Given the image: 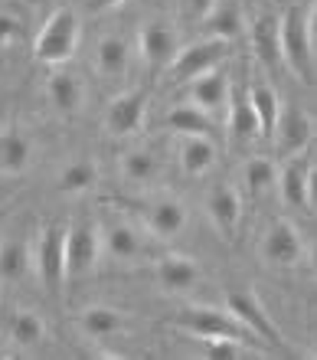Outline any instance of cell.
Segmentation results:
<instances>
[{
	"mask_svg": "<svg viewBox=\"0 0 317 360\" xmlns=\"http://www.w3.org/2000/svg\"><path fill=\"white\" fill-rule=\"evenodd\" d=\"M112 203L124 207V213H131L154 239H174L187 226V207L170 193H141V197L112 200Z\"/></svg>",
	"mask_w": 317,
	"mask_h": 360,
	"instance_id": "6da1fadb",
	"label": "cell"
},
{
	"mask_svg": "<svg viewBox=\"0 0 317 360\" xmlns=\"http://www.w3.org/2000/svg\"><path fill=\"white\" fill-rule=\"evenodd\" d=\"M174 324L196 334L200 341H206V338H233V341H242V344L255 341V334L229 308H213V304H187L174 318Z\"/></svg>",
	"mask_w": 317,
	"mask_h": 360,
	"instance_id": "7a4b0ae2",
	"label": "cell"
},
{
	"mask_svg": "<svg viewBox=\"0 0 317 360\" xmlns=\"http://www.w3.org/2000/svg\"><path fill=\"white\" fill-rule=\"evenodd\" d=\"M281 63L301 79L311 82L314 76V53H311V30H308V13L304 7H288V13L281 17Z\"/></svg>",
	"mask_w": 317,
	"mask_h": 360,
	"instance_id": "3957f363",
	"label": "cell"
},
{
	"mask_svg": "<svg viewBox=\"0 0 317 360\" xmlns=\"http://www.w3.org/2000/svg\"><path fill=\"white\" fill-rule=\"evenodd\" d=\"M75 46H79V17H75L72 7H59L46 20V27L39 30L33 53L46 66H63V63L72 59Z\"/></svg>",
	"mask_w": 317,
	"mask_h": 360,
	"instance_id": "277c9868",
	"label": "cell"
},
{
	"mask_svg": "<svg viewBox=\"0 0 317 360\" xmlns=\"http://www.w3.org/2000/svg\"><path fill=\"white\" fill-rule=\"evenodd\" d=\"M150 239L154 236H148V229L138 219L131 223L128 217H112L108 223H102V246L118 262H148Z\"/></svg>",
	"mask_w": 317,
	"mask_h": 360,
	"instance_id": "5b68a950",
	"label": "cell"
},
{
	"mask_svg": "<svg viewBox=\"0 0 317 360\" xmlns=\"http://www.w3.org/2000/svg\"><path fill=\"white\" fill-rule=\"evenodd\" d=\"M102 252V226L95 219H75L69 233H65V275L69 278H82L95 269Z\"/></svg>",
	"mask_w": 317,
	"mask_h": 360,
	"instance_id": "8992f818",
	"label": "cell"
},
{
	"mask_svg": "<svg viewBox=\"0 0 317 360\" xmlns=\"http://www.w3.org/2000/svg\"><path fill=\"white\" fill-rule=\"evenodd\" d=\"M226 56H229V39H219V37L196 39V43H190L187 49L177 53V59L167 69V76H170V82H193L203 72L219 66Z\"/></svg>",
	"mask_w": 317,
	"mask_h": 360,
	"instance_id": "52a82bcc",
	"label": "cell"
},
{
	"mask_svg": "<svg viewBox=\"0 0 317 360\" xmlns=\"http://www.w3.org/2000/svg\"><path fill=\"white\" fill-rule=\"evenodd\" d=\"M65 233H69L65 223H49V226H43V233H39V239H37V256H33L39 278L46 285V292H53V295H56L59 288H63V282L69 278V275H65Z\"/></svg>",
	"mask_w": 317,
	"mask_h": 360,
	"instance_id": "ba28073f",
	"label": "cell"
},
{
	"mask_svg": "<svg viewBox=\"0 0 317 360\" xmlns=\"http://www.w3.org/2000/svg\"><path fill=\"white\" fill-rule=\"evenodd\" d=\"M144 115H148V92L128 89V92L115 95L105 108V131L112 138H134L144 128Z\"/></svg>",
	"mask_w": 317,
	"mask_h": 360,
	"instance_id": "9c48e42d",
	"label": "cell"
},
{
	"mask_svg": "<svg viewBox=\"0 0 317 360\" xmlns=\"http://www.w3.org/2000/svg\"><path fill=\"white\" fill-rule=\"evenodd\" d=\"M226 308H229V311H233L261 344H269V347H275V351H285V338H281V331L269 318L265 304H261L252 292H233L229 298H226Z\"/></svg>",
	"mask_w": 317,
	"mask_h": 360,
	"instance_id": "30bf717a",
	"label": "cell"
},
{
	"mask_svg": "<svg viewBox=\"0 0 317 360\" xmlns=\"http://www.w3.org/2000/svg\"><path fill=\"white\" fill-rule=\"evenodd\" d=\"M304 256V243H301V233L291 226L288 219H275L265 236H261V259L275 269H295Z\"/></svg>",
	"mask_w": 317,
	"mask_h": 360,
	"instance_id": "8fae6325",
	"label": "cell"
},
{
	"mask_svg": "<svg viewBox=\"0 0 317 360\" xmlns=\"http://www.w3.org/2000/svg\"><path fill=\"white\" fill-rule=\"evenodd\" d=\"M138 49H141V59L148 63L150 72L170 69V63H174L180 53L177 30L170 27L167 20H150V23H144V30H141Z\"/></svg>",
	"mask_w": 317,
	"mask_h": 360,
	"instance_id": "7c38bea8",
	"label": "cell"
},
{
	"mask_svg": "<svg viewBox=\"0 0 317 360\" xmlns=\"http://www.w3.org/2000/svg\"><path fill=\"white\" fill-rule=\"evenodd\" d=\"M308 174H311L308 151L291 154V158H285V164H281L275 187H278L281 200H285L291 210H304V207H308Z\"/></svg>",
	"mask_w": 317,
	"mask_h": 360,
	"instance_id": "4fadbf2b",
	"label": "cell"
},
{
	"mask_svg": "<svg viewBox=\"0 0 317 360\" xmlns=\"http://www.w3.org/2000/svg\"><path fill=\"white\" fill-rule=\"evenodd\" d=\"M311 118L301 108H285V112L278 115V124H275V151H278V158H291V154H301L308 151L311 144Z\"/></svg>",
	"mask_w": 317,
	"mask_h": 360,
	"instance_id": "5bb4252c",
	"label": "cell"
},
{
	"mask_svg": "<svg viewBox=\"0 0 317 360\" xmlns=\"http://www.w3.org/2000/svg\"><path fill=\"white\" fill-rule=\"evenodd\" d=\"M206 213H209L213 226L219 229L226 239H233L239 223H242V197H239V190L229 187V184L213 187V193L206 197Z\"/></svg>",
	"mask_w": 317,
	"mask_h": 360,
	"instance_id": "9a60e30c",
	"label": "cell"
},
{
	"mask_svg": "<svg viewBox=\"0 0 317 360\" xmlns=\"http://www.w3.org/2000/svg\"><path fill=\"white\" fill-rule=\"evenodd\" d=\"M190 95H193V102L200 105L203 112H209L216 118V112L229 108L233 86H229V76L216 66V69H209V72H203L200 79H193V82H190Z\"/></svg>",
	"mask_w": 317,
	"mask_h": 360,
	"instance_id": "2e32d148",
	"label": "cell"
},
{
	"mask_svg": "<svg viewBox=\"0 0 317 360\" xmlns=\"http://www.w3.org/2000/svg\"><path fill=\"white\" fill-rule=\"evenodd\" d=\"M200 278V266L190 256H160L157 259V285L170 295L190 292Z\"/></svg>",
	"mask_w": 317,
	"mask_h": 360,
	"instance_id": "e0dca14e",
	"label": "cell"
},
{
	"mask_svg": "<svg viewBox=\"0 0 317 360\" xmlns=\"http://www.w3.org/2000/svg\"><path fill=\"white\" fill-rule=\"evenodd\" d=\"M249 37H252V49H255V56H259L261 66L278 69L281 66V27H278V20L269 17V13L255 17Z\"/></svg>",
	"mask_w": 317,
	"mask_h": 360,
	"instance_id": "ac0fdd59",
	"label": "cell"
},
{
	"mask_svg": "<svg viewBox=\"0 0 317 360\" xmlns=\"http://www.w3.org/2000/svg\"><path fill=\"white\" fill-rule=\"evenodd\" d=\"M177 158H180V167H183L187 177H203V174L216 164V158H219V148L213 144V138H203V134H183Z\"/></svg>",
	"mask_w": 317,
	"mask_h": 360,
	"instance_id": "d6986e66",
	"label": "cell"
},
{
	"mask_svg": "<svg viewBox=\"0 0 317 360\" xmlns=\"http://www.w3.org/2000/svg\"><path fill=\"white\" fill-rule=\"evenodd\" d=\"M46 95H49V105L63 115H72L79 112V105L85 98V89L79 82V76L65 72V69H53L46 79Z\"/></svg>",
	"mask_w": 317,
	"mask_h": 360,
	"instance_id": "ffe728a7",
	"label": "cell"
},
{
	"mask_svg": "<svg viewBox=\"0 0 317 360\" xmlns=\"http://www.w3.org/2000/svg\"><path fill=\"white\" fill-rule=\"evenodd\" d=\"M33 161V141L23 131H0V174H20Z\"/></svg>",
	"mask_w": 317,
	"mask_h": 360,
	"instance_id": "44dd1931",
	"label": "cell"
},
{
	"mask_svg": "<svg viewBox=\"0 0 317 360\" xmlns=\"http://www.w3.org/2000/svg\"><path fill=\"white\" fill-rule=\"evenodd\" d=\"M79 328H82L85 338L92 341H105V338H115V334L124 328V314L108 308V304H92L79 314Z\"/></svg>",
	"mask_w": 317,
	"mask_h": 360,
	"instance_id": "7402d4cb",
	"label": "cell"
},
{
	"mask_svg": "<svg viewBox=\"0 0 317 360\" xmlns=\"http://www.w3.org/2000/svg\"><path fill=\"white\" fill-rule=\"evenodd\" d=\"M95 66L105 79H118L131 66V46L122 37H102L95 46Z\"/></svg>",
	"mask_w": 317,
	"mask_h": 360,
	"instance_id": "603a6c76",
	"label": "cell"
},
{
	"mask_svg": "<svg viewBox=\"0 0 317 360\" xmlns=\"http://www.w3.org/2000/svg\"><path fill=\"white\" fill-rule=\"evenodd\" d=\"M167 128L174 134H203V138H209V134L216 131V118L209 112H203L200 105H177V108H170L167 112Z\"/></svg>",
	"mask_w": 317,
	"mask_h": 360,
	"instance_id": "cb8c5ba5",
	"label": "cell"
},
{
	"mask_svg": "<svg viewBox=\"0 0 317 360\" xmlns=\"http://www.w3.org/2000/svg\"><path fill=\"white\" fill-rule=\"evenodd\" d=\"M229 131H233L235 141H255L261 138V124L259 115H255L252 102H249V92H233L229 98Z\"/></svg>",
	"mask_w": 317,
	"mask_h": 360,
	"instance_id": "d4e9b609",
	"label": "cell"
},
{
	"mask_svg": "<svg viewBox=\"0 0 317 360\" xmlns=\"http://www.w3.org/2000/svg\"><path fill=\"white\" fill-rule=\"evenodd\" d=\"M118 171L128 184H154L160 177V158L148 148H134V151H124L122 161H118Z\"/></svg>",
	"mask_w": 317,
	"mask_h": 360,
	"instance_id": "484cf974",
	"label": "cell"
},
{
	"mask_svg": "<svg viewBox=\"0 0 317 360\" xmlns=\"http://www.w3.org/2000/svg\"><path fill=\"white\" fill-rule=\"evenodd\" d=\"M249 102H252L255 115H259V124H261V138H271L275 134V124H278V115H281V105H278V95L269 82H252L249 89Z\"/></svg>",
	"mask_w": 317,
	"mask_h": 360,
	"instance_id": "4316f807",
	"label": "cell"
},
{
	"mask_svg": "<svg viewBox=\"0 0 317 360\" xmlns=\"http://www.w3.org/2000/svg\"><path fill=\"white\" fill-rule=\"evenodd\" d=\"M95 184H98V167H95V161H89V158L65 164L56 177L59 193H85V190L95 187Z\"/></svg>",
	"mask_w": 317,
	"mask_h": 360,
	"instance_id": "83f0119b",
	"label": "cell"
},
{
	"mask_svg": "<svg viewBox=\"0 0 317 360\" xmlns=\"http://www.w3.org/2000/svg\"><path fill=\"white\" fill-rule=\"evenodd\" d=\"M30 269V246L23 239H7L0 243V278L4 282H17Z\"/></svg>",
	"mask_w": 317,
	"mask_h": 360,
	"instance_id": "f1b7e54d",
	"label": "cell"
},
{
	"mask_svg": "<svg viewBox=\"0 0 317 360\" xmlns=\"http://www.w3.org/2000/svg\"><path fill=\"white\" fill-rule=\"evenodd\" d=\"M203 23H206V30H209V37L233 39L235 33L242 30V13H239V7H235L233 0H219Z\"/></svg>",
	"mask_w": 317,
	"mask_h": 360,
	"instance_id": "f546056e",
	"label": "cell"
},
{
	"mask_svg": "<svg viewBox=\"0 0 317 360\" xmlns=\"http://www.w3.org/2000/svg\"><path fill=\"white\" fill-rule=\"evenodd\" d=\"M46 338V328H43V318L37 311H27L20 308L13 318H10V341L20 344V347H33Z\"/></svg>",
	"mask_w": 317,
	"mask_h": 360,
	"instance_id": "4dcf8cb0",
	"label": "cell"
},
{
	"mask_svg": "<svg viewBox=\"0 0 317 360\" xmlns=\"http://www.w3.org/2000/svg\"><path fill=\"white\" fill-rule=\"evenodd\" d=\"M245 187H249V193L252 197H259V193H265L269 187H275V180H278V171H275V164L269 161V158H252V161L245 164Z\"/></svg>",
	"mask_w": 317,
	"mask_h": 360,
	"instance_id": "1f68e13d",
	"label": "cell"
},
{
	"mask_svg": "<svg viewBox=\"0 0 317 360\" xmlns=\"http://www.w3.org/2000/svg\"><path fill=\"white\" fill-rule=\"evenodd\" d=\"M206 357L209 360H239L245 354L242 341H233V338H206Z\"/></svg>",
	"mask_w": 317,
	"mask_h": 360,
	"instance_id": "d6a6232c",
	"label": "cell"
},
{
	"mask_svg": "<svg viewBox=\"0 0 317 360\" xmlns=\"http://www.w3.org/2000/svg\"><path fill=\"white\" fill-rule=\"evenodd\" d=\"M216 4H219V0H183V13H187L193 23H203V20L213 13Z\"/></svg>",
	"mask_w": 317,
	"mask_h": 360,
	"instance_id": "836d02e7",
	"label": "cell"
},
{
	"mask_svg": "<svg viewBox=\"0 0 317 360\" xmlns=\"http://www.w3.org/2000/svg\"><path fill=\"white\" fill-rule=\"evenodd\" d=\"M17 37H20V20H17V17H10V13H4V10H0V46L13 43Z\"/></svg>",
	"mask_w": 317,
	"mask_h": 360,
	"instance_id": "e575fe53",
	"label": "cell"
},
{
	"mask_svg": "<svg viewBox=\"0 0 317 360\" xmlns=\"http://www.w3.org/2000/svg\"><path fill=\"white\" fill-rule=\"evenodd\" d=\"M122 4H128V0H82V7L89 13H105V10H112V7H122Z\"/></svg>",
	"mask_w": 317,
	"mask_h": 360,
	"instance_id": "d590c367",
	"label": "cell"
},
{
	"mask_svg": "<svg viewBox=\"0 0 317 360\" xmlns=\"http://www.w3.org/2000/svg\"><path fill=\"white\" fill-rule=\"evenodd\" d=\"M308 207L317 210V164L311 161V174H308Z\"/></svg>",
	"mask_w": 317,
	"mask_h": 360,
	"instance_id": "8d00e7d4",
	"label": "cell"
},
{
	"mask_svg": "<svg viewBox=\"0 0 317 360\" xmlns=\"http://www.w3.org/2000/svg\"><path fill=\"white\" fill-rule=\"evenodd\" d=\"M308 30H311V43H317V4H314V10L308 13Z\"/></svg>",
	"mask_w": 317,
	"mask_h": 360,
	"instance_id": "74e56055",
	"label": "cell"
},
{
	"mask_svg": "<svg viewBox=\"0 0 317 360\" xmlns=\"http://www.w3.org/2000/svg\"><path fill=\"white\" fill-rule=\"evenodd\" d=\"M311 266H314V272H317V246H314V252H311Z\"/></svg>",
	"mask_w": 317,
	"mask_h": 360,
	"instance_id": "f35d334b",
	"label": "cell"
},
{
	"mask_svg": "<svg viewBox=\"0 0 317 360\" xmlns=\"http://www.w3.org/2000/svg\"><path fill=\"white\" fill-rule=\"evenodd\" d=\"M314 357H317V347H314Z\"/></svg>",
	"mask_w": 317,
	"mask_h": 360,
	"instance_id": "ab89813d",
	"label": "cell"
}]
</instances>
